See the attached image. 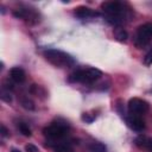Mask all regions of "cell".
<instances>
[{"instance_id":"6da1fadb","label":"cell","mask_w":152,"mask_h":152,"mask_svg":"<svg viewBox=\"0 0 152 152\" xmlns=\"http://www.w3.org/2000/svg\"><path fill=\"white\" fill-rule=\"evenodd\" d=\"M101 8L106 15V20L114 25V26H118L121 25L126 18V8L124 6L122 2H119V1H107V2H103L101 5Z\"/></svg>"},{"instance_id":"7a4b0ae2","label":"cell","mask_w":152,"mask_h":152,"mask_svg":"<svg viewBox=\"0 0 152 152\" xmlns=\"http://www.w3.org/2000/svg\"><path fill=\"white\" fill-rule=\"evenodd\" d=\"M45 58L53 64L55 66L58 68H65V66H71L75 64V59L66 52L57 49H48L44 52Z\"/></svg>"},{"instance_id":"3957f363","label":"cell","mask_w":152,"mask_h":152,"mask_svg":"<svg viewBox=\"0 0 152 152\" xmlns=\"http://www.w3.org/2000/svg\"><path fill=\"white\" fill-rule=\"evenodd\" d=\"M102 76V71L96 68H83L78 69L69 76L70 82H81V83H91L99 80Z\"/></svg>"},{"instance_id":"277c9868","label":"cell","mask_w":152,"mask_h":152,"mask_svg":"<svg viewBox=\"0 0 152 152\" xmlns=\"http://www.w3.org/2000/svg\"><path fill=\"white\" fill-rule=\"evenodd\" d=\"M152 40V23H145L137 28L135 45L137 48H144Z\"/></svg>"},{"instance_id":"5b68a950","label":"cell","mask_w":152,"mask_h":152,"mask_svg":"<svg viewBox=\"0 0 152 152\" xmlns=\"http://www.w3.org/2000/svg\"><path fill=\"white\" fill-rule=\"evenodd\" d=\"M69 126L65 124H59V122H53L49 126H46L43 129V133L45 137L49 139H62L68 134Z\"/></svg>"},{"instance_id":"8992f818","label":"cell","mask_w":152,"mask_h":152,"mask_svg":"<svg viewBox=\"0 0 152 152\" xmlns=\"http://www.w3.org/2000/svg\"><path fill=\"white\" fill-rule=\"evenodd\" d=\"M127 107H128V113L131 115H139V116L141 114H145L148 110V108H150L148 103L145 100L139 99V97L129 99Z\"/></svg>"},{"instance_id":"52a82bcc","label":"cell","mask_w":152,"mask_h":152,"mask_svg":"<svg viewBox=\"0 0 152 152\" xmlns=\"http://www.w3.org/2000/svg\"><path fill=\"white\" fill-rule=\"evenodd\" d=\"M126 119V122H127V125L133 129V131H135V132H141L144 128H145V122H144V120L141 119V116H139V115H128V116H126L125 118Z\"/></svg>"},{"instance_id":"ba28073f","label":"cell","mask_w":152,"mask_h":152,"mask_svg":"<svg viewBox=\"0 0 152 152\" xmlns=\"http://www.w3.org/2000/svg\"><path fill=\"white\" fill-rule=\"evenodd\" d=\"M75 15L78 17V18H82V19H86V18H91V17H99L100 13L87 7V6H78L75 8L74 11Z\"/></svg>"},{"instance_id":"9c48e42d","label":"cell","mask_w":152,"mask_h":152,"mask_svg":"<svg viewBox=\"0 0 152 152\" xmlns=\"http://www.w3.org/2000/svg\"><path fill=\"white\" fill-rule=\"evenodd\" d=\"M10 77L12 81L17 82V83H23L26 78V74L24 71L23 68L20 66H13L11 70H10Z\"/></svg>"},{"instance_id":"30bf717a","label":"cell","mask_w":152,"mask_h":152,"mask_svg":"<svg viewBox=\"0 0 152 152\" xmlns=\"http://www.w3.org/2000/svg\"><path fill=\"white\" fill-rule=\"evenodd\" d=\"M114 36H115L116 40H119V42H126L128 38V33L126 32V30L120 26L114 30Z\"/></svg>"},{"instance_id":"8fae6325","label":"cell","mask_w":152,"mask_h":152,"mask_svg":"<svg viewBox=\"0 0 152 152\" xmlns=\"http://www.w3.org/2000/svg\"><path fill=\"white\" fill-rule=\"evenodd\" d=\"M30 93H31V94H34L36 96H39V97H42V99H44L42 95H44V96L48 95L46 91H45V89H44L42 86H38V84H32L31 88H30Z\"/></svg>"},{"instance_id":"7c38bea8","label":"cell","mask_w":152,"mask_h":152,"mask_svg":"<svg viewBox=\"0 0 152 152\" xmlns=\"http://www.w3.org/2000/svg\"><path fill=\"white\" fill-rule=\"evenodd\" d=\"M18 128H19V131H20V133H21L23 135H25V137H31V135H32L31 128H30L28 125L25 124V122H18Z\"/></svg>"},{"instance_id":"4fadbf2b","label":"cell","mask_w":152,"mask_h":152,"mask_svg":"<svg viewBox=\"0 0 152 152\" xmlns=\"http://www.w3.org/2000/svg\"><path fill=\"white\" fill-rule=\"evenodd\" d=\"M90 152H107V147L102 142H93L89 146Z\"/></svg>"},{"instance_id":"5bb4252c","label":"cell","mask_w":152,"mask_h":152,"mask_svg":"<svg viewBox=\"0 0 152 152\" xmlns=\"http://www.w3.org/2000/svg\"><path fill=\"white\" fill-rule=\"evenodd\" d=\"M21 106H23V108H25L27 110H34V108H36L33 101L30 100V99H27V97H25V99L21 100Z\"/></svg>"},{"instance_id":"9a60e30c","label":"cell","mask_w":152,"mask_h":152,"mask_svg":"<svg viewBox=\"0 0 152 152\" xmlns=\"http://www.w3.org/2000/svg\"><path fill=\"white\" fill-rule=\"evenodd\" d=\"M53 150L55 152H71V148L68 144H57L53 146Z\"/></svg>"},{"instance_id":"2e32d148","label":"cell","mask_w":152,"mask_h":152,"mask_svg":"<svg viewBox=\"0 0 152 152\" xmlns=\"http://www.w3.org/2000/svg\"><path fill=\"white\" fill-rule=\"evenodd\" d=\"M0 97H1V100H2L4 102H7V103H11V102H12V96H11V94H10V90H6L5 88L1 90Z\"/></svg>"},{"instance_id":"e0dca14e","label":"cell","mask_w":152,"mask_h":152,"mask_svg":"<svg viewBox=\"0 0 152 152\" xmlns=\"http://www.w3.org/2000/svg\"><path fill=\"white\" fill-rule=\"evenodd\" d=\"M135 144H137V146H139V147H141V148H145V146H146V142H147V137H145V135H142V134H140L139 137H137L135 138Z\"/></svg>"},{"instance_id":"ac0fdd59","label":"cell","mask_w":152,"mask_h":152,"mask_svg":"<svg viewBox=\"0 0 152 152\" xmlns=\"http://www.w3.org/2000/svg\"><path fill=\"white\" fill-rule=\"evenodd\" d=\"M144 64L147 65V66L152 64V46L150 48V50L147 51V53L144 57Z\"/></svg>"},{"instance_id":"d6986e66","label":"cell","mask_w":152,"mask_h":152,"mask_svg":"<svg viewBox=\"0 0 152 152\" xmlns=\"http://www.w3.org/2000/svg\"><path fill=\"white\" fill-rule=\"evenodd\" d=\"M81 119H82V121H84L86 124H91V122L95 120V116H93V115L89 114V113H83V114L81 115Z\"/></svg>"},{"instance_id":"ffe728a7","label":"cell","mask_w":152,"mask_h":152,"mask_svg":"<svg viewBox=\"0 0 152 152\" xmlns=\"http://www.w3.org/2000/svg\"><path fill=\"white\" fill-rule=\"evenodd\" d=\"M116 110L119 112V114L122 118H126V114H125V110H124V106H122V101L121 100H118L116 101Z\"/></svg>"},{"instance_id":"44dd1931","label":"cell","mask_w":152,"mask_h":152,"mask_svg":"<svg viewBox=\"0 0 152 152\" xmlns=\"http://www.w3.org/2000/svg\"><path fill=\"white\" fill-rule=\"evenodd\" d=\"M25 150H26V152H39L38 147L36 145H33V144H27L25 146Z\"/></svg>"},{"instance_id":"7402d4cb","label":"cell","mask_w":152,"mask_h":152,"mask_svg":"<svg viewBox=\"0 0 152 152\" xmlns=\"http://www.w3.org/2000/svg\"><path fill=\"white\" fill-rule=\"evenodd\" d=\"M1 135H2L4 138H6V137H8V135H10V131L6 128V126H5V125H1Z\"/></svg>"},{"instance_id":"603a6c76","label":"cell","mask_w":152,"mask_h":152,"mask_svg":"<svg viewBox=\"0 0 152 152\" xmlns=\"http://www.w3.org/2000/svg\"><path fill=\"white\" fill-rule=\"evenodd\" d=\"M145 148H146L148 152H152V138H147V142H146Z\"/></svg>"},{"instance_id":"cb8c5ba5","label":"cell","mask_w":152,"mask_h":152,"mask_svg":"<svg viewBox=\"0 0 152 152\" xmlns=\"http://www.w3.org/2000/svg\"><path fill=\"white\" fill-rule=\"evenodd\" d=\"M11 152H21V151L17 150V148H12V150H11Z\"/></svg>"}]
</instances>
